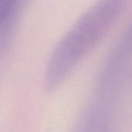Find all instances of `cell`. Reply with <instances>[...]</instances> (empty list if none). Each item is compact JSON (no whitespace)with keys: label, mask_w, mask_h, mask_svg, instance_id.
Instances as JSON below:
<instances>
[{"label":"cell","mask_w":132,"mask_h":132,"mask_svg":"<svg viewBox=\"0 0 132 132\" xmlns=\"http://www.w3.org/2000/svg\"><path fill=\"white\" fill-rule=\"evenodd\" d=\"M130 0H98L73 24L53 50L47 63L45 86L57 88L101 41Z\"/></svg>","instance_id":"6da1fadb"},{"label":"cell","mask_w":132,"mask_h":132,"mask_svg":"<svg viewBox=\"0 0 132 132\" xmlns=\"http://www.w3.org/2000/svg\"><path fill=\"white\" fill-rule=\"evenodd\" d=\"M29 0H0V48L3 53L10 44L18 21Z\"/></svg>","instance_id":"7a4b0ae2"}]
</instances>
